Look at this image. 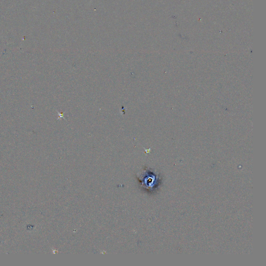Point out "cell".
<instances>
[{
  "label": "cell",
  "mask_w": 266,
  "mask_h": 266,
  "mask_svg": "<svg viewBox=\"0 0 266 266\" xmlns=\"http://www.w3.org/2000/svg\"><path fill=\"white\" fill-rule=\"evenodd\" d=\"M139 180L144 188L148 190L152 189L157 184L158 178L151 171L145 170L144 173L141 174L139 178Z\"/></svg>",
  "instance_id": "1"
}]
</instances>
